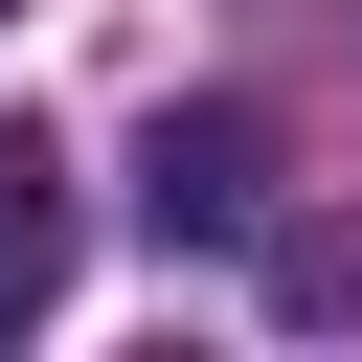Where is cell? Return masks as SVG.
I'll return each mask as SVG.
<instances>
[{
    "label": "cell",
    "instance_id": "obj_3",
    "mask_svg": "<svg viewBox=\"0 0 362 362\" xmlns=\"http://www.w3.org/2000/svg\"><path fill=\"white\" fill-rule=\"evenodd\" d=\"M0 23H23V0H0Z\"/></svg>",
    "mask_w": 362,
    "mask_h": 362
},
{
    "label": "cell",
    "instance_id": "obj_1",
    "mask_svg": "<svg viewBox=\"0 0 362 362\" xmlns=\"http://www.w3.org/2000/svg\"><path fill=\"white\" fill-rule=\"evenodd\" d=\"M45 294H68V158H45L23 113H0V339H23Z\"/></svg>",
    "mask_w": 362,
    "mask_h": 362
},
{
    "label": "cell",
    "instance_id": "obj_2",
    "mask_svg": "<svg viewBox=\"0 0 362 362\" xmlns=\"http://www.w3.org/2000/svg\"><path fill=\"white\" fill-rule=\"evenodd\" d=\"M249 204V113H158V226H226Z\"/></svg>",
    "mask_w": 362,
    "mask_h": 362
}]
</instances>
